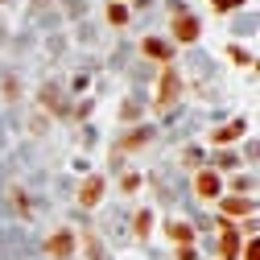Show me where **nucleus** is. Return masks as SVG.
I'll list each match as a JSON object with an SVG mask.
<instances>
[{
  "mask_svg": "<svg viewBox=\"0 0 260 260\" xmlns=\"http://www.w3.org/2000/svg\"><path fill=\"white\" fill-rule=\"evenodd\" d=\"M178 95H182V75H178L174 67H166V71H161V83H157V100H153V108H157V112H170Z\"/></svg>",
  "mask_w": 260,
  "mask_h": 260,
  "instance_id": "obj_1",
  "label": "nucleus"
},
{
  "mask_svg": "<svg viewBox=\"0 0 260 260\" xmlns=\"http://www.w3.org/2000/svg\"><path fill=\"white\" fill-rule=\"evenodd\" d=\"M75 248H79V236L71 232V227H58V232L42 244L46 260H67V256H75Z\"/></svg>",
  "mask_w": 260,
  "mask_h": 260,
  "instance_id": "obj_2",
  "label": "nucleus"
},
{
  "mask_svg": "<svg viewBox=\"0 0 260 260\" xmlns=\"http://www.w3.org/2000/svg\"><path fill=\"white\" fill-rule=\"evenodd\" d=\"M170 34H174L178 46L199 42V34H203V29H199V17H190V13H174V29H170Z\"/></svg>",
  "mask_w": 260,
  "mask_h": 260,
  "instance_id": "obj_3",
  "label": "nucleus"
},
{
  "mask_svg": "<svg viewBox=\"0 0 260 260\" xmlns=\"http://www.w3.org/2000/svg\"><path fill=\"white\" fill-rule=\"evenodd\" d=\"M194 194H199V199H219V194H223L219 174L215 170H199V178H194Z\"/></svg>",
  "mask_w": 260,
  "mask_h": 260,
  "instance_id": "obj_4",
  "label": "nucleus"
},
{
  "mask_svg": "<svg viewBox=\"0 0 260 260\" xmlns=\"http://www.w3.org/2000/svg\"><path fill=\"white\" fill-rule=\"evenodd\" d=\"M100 199H104V178H100V174H91V178L79 186V207H95Z\"/></svg>",
  "mask_w": 260,
  "mask_h": 260,
  "instance_id": "obj_5",
  "label": "nucleus"
},
{
  "mask_svg": "<svg viewBox=\"0 0 260 260\" xmlns=\"http://www.w3.org/2000/svg\"><path fill=\"white\" fill-rule=\"evenodd\" d=\"M141 54H149V58H157V62H166V67H170L174 46H170L166 38H145V42H141Z\"/></svg>",
  "mask_w": 260,
  "mask_h": 260,
  "instance_id": "obj_6",
  "label": "nucleus"
},
{
  "mask_svg": "<svg viewBox=\"0 0 260 260\" xmlns=\"http://www.w3.org/2000/svg\"><path fill=\"white\" fill-rule=\"evenodd\" d=\"M223 260H236L240 256V232H236V223L232 219H223Z\"/></svg>",
  "mask_w": 260,
  "mask_h": 260,
  "instance_id": "obj_7",
  "label": "nucleus"
},
{
  "mask_svg": "<svg viewBox=\"0 0 260 260\" xmlns=\"http://www.w3.org/2000/svg\"><path fill=\"white\" fill-rule=\"evenodd\" d=\"M244 128H248V120H227L223 128H215V133H211V145H227V141L244 137Z\"/></svg>",
  "mask_w": 260,
  "mask_h": 260,
  "instance_id": "obj_8",
  "label": "nucleus"
},
{
  "mask_svg": "<svg viewBox=\"0 0 260 260\" xmlns=\"http://www.w3.org/2000/svg\"><path fill=\"white\" fill-rule=\"evenodd\" d=\"M166 236H170L174 244H190V240H194V227L182 223V219H170V223H166Z\"/></svg>",
  "mask_w": 260,
  "mask_h": 260,
  "instance_id": "obj_9",
  "label": "nucleus"
},
{
  "mask_svg": "<svg viewBox=\"0 0 260 260\" xmlns=\"http://www.w3.org/2000/svg\"><path fill=\"white\" fill-rule=\"evenodd\" d=\"M227 219H236V215H252V199H244V194H236V199H227L223 203Z\"/></svg>",
  "mask_w": 260,
  "mask_h": 260,
  "instance_id": "obj_10",
  "label": "nucleus"
},
{
  "mask_svg": "<svg viewBox=\"0 0 260 260\" xmlns=\"http://www.w3.org/2000/svg\"><path fill=\"white\" fill-rule=\"evenodd\" d=\"M133 232H137L141 240L153 232V215H149V211H137V215H133Z\"/></svg>",
  "mask_w": 260,
  "mask_h": 260,
  "instance_id": "obj_11",
  "label": "nucleus"
},
{
  "mask_svg": "<svg viewBox=\"0 0 260 260\" xmlns=\"http://www.w3.org/2000/svg\"><path fill=\"white\" fill-rule=\"evenodd\" d=\"M149 137H153V128H137V133H128L120 145H124V149H137V145H145Z\"/></svg>",
  "mask_w": 260,
  "mask_h": 260,
  "instance_id": "obj_12",
  "label": "nucleus"
},
{
  "mask_svg": "<svg viewBox=\"0 0 260 260\" xmlns=\"http://www.w3.org/2000/svg\"><path fill=\"white\" fill-rule=\"evenodd\" d=\"M227 58H232L236 67H252V50H244V46H227Z\"/></svg>",
  "mask_w": 260,
  "mask_h": 260,
  "instance_id": "obj_13",
  "label": "nucleus"
},
{
  "mask_svg": "<svg viewBox=\"0 0 260 260\" xmlns=\"http://www.w3.org/2000/svg\"><path fill=\"white\" fill-rule=\"evenodd\" d=\"M108 21H112V25H124V21H128V9H124V5H108Z\"/></svg>",
  "mask_w": 260,
  "mask_h": 260,
  "instance_id": "obj_14",
  "label": "nucleus"
},
{
  "mask_svg": "<svg viewBox=\"0 0 260 260\" xmlns=\"http://www.w3.org/2000/svg\"><path fill=\"white\" fill-rule=\"evenodd\" d=\"M244 0H211V9H219V13H232V9H240Z\"/></svg>",
  "mask_w": 260,
  "mask_h": 260,
  "instance_id": "obj_15",
  "label": "nucleus"
},
{
  "mask_svg": "<svg viewBox=\"0 0 260 260\" xmlns=\"http://www.w3.org/2000/svg\"><path fill=\"white\" fill-rule=\"evenodd\" d=\"M120 186H124V194H133V190L141 186V174H124V182H120Z\"/></svg>",
  "mask_w": 260,
  "mask_h": 260,
  "instance_id": "obj_16",
  "label": "nucleus"
},
{
  "mask_svg": "<svg viewBox=\"0 0 260 260\" xmlns=\"http://www.w3.org/2000/svg\"><path fill=\"white\" fill-rule=\"evenodd\" d=\"M178 260H199V252H194L190 244H182V248H178Z\"/></svg>",
  "mask_w": 260,
  "mask_h": 260,
  "instance_id": "obj_17",
  "label": "nucleus"
},
{
  "mask_svg": "<svg viewBox=\"0 0 260 260\" xmlns=\"http://www.w3.org/2000/svg\"><path fill=\"white\" fill-rule=\"evenodd\" d=\"M87 252H91V260H104V252H100V244H95V240H87Z\"/></svg>",
  "mask_w": 260,
  "mask_h": 260,
  "instance_id": "obj_18",
  "label": "nucleus"
},
{
  "mask_svg": "<svg viewBox=\"0 0 260 260\" xmlns=\"http://www.w3.org/2000/svg\"><path fill=\"white\" fill-rule=\"evenodd\" d=\"M244 260H260V256H256V240H248V248H244Z\"/></svg>",
  "mask_w": 260,
  "mask_h": 260,
  "instance_id": "obj_19",
  "label": "nucleus"
},
{
  "mask_svg": "<svg viewBox=\"0 0 260 260\" xmlns=\"http://www.w3.org/2000/svg\"><path fill=\"white\" fill-rule=\"evenodd\" d=\"M116 5H120V0H116Z\"/></svg>",
  "mask_w": 260,
  "mask_h": 260,
  "instance_id": "obj_20",
  "label": "nucleus"
}]
</instances>
